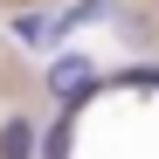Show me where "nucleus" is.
I'll return each mask as SVG.
<instances>
[{
    "label": "nucleus",
    "mask_w": 159,
    "mask_h": 159,
    "mask_svg": "<svg viewBox=\"0 0 159 159\" xmlns=\"http://www.w3.org/2000/svg\"><path fill=\"white\" fill-rule=\"evenodd\" d=\"M83 83H90V62L83 56H69V62H56V69H48V90H56V97H83Z\"/></svg>",
    "instance_id": "nucleus-1"
},
{
    "label": "nucleus",
    "mask_w": 159,
    "mask_h": 159,
    "mask_svg": "<svg viewBox=\"0 0 159 159\" xmlns=\"http://www.w3.org/2000/svg\"><path fill=\"white\" fill-rule=\"evenodd\" d=\"M0 159H35V125L28 118H7V125H0Z\"/></svg>",
    "instance_id": "nucleus-2"
},
{
    "label": "nucleus",
    "mask_w": 159,
    "mask_h": 159,
    "mask_svg": "<svg viewBox=\"0 0 159 159\" xmlns=\"http://www.w3.org/2000/svg\"><path fill=\"white\" fill-rule=\"evenodd\" d=\"M14 35H21V48H48V42H56V21H42V14H21V21H14Z\"/></svg>",
    "instance_id": "nucleus-3"
}]
</instances>
